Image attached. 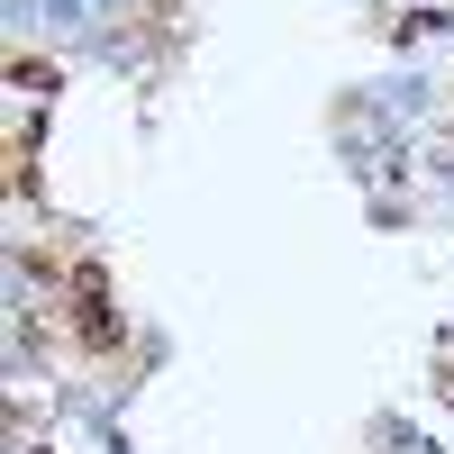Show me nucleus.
I'll return each mask as SVG.
<instances>
[{"mask_svg":"<svg viewBox=\"0 0 454 454\" xmlns=\"http://www.w3.org/2000/svg\"><path fill=\"white\" fill-rule=\"evenodd\" d=\"M10 82H19V91H46V82H55V64H36V55H19V64H10Z\"/></svg>","mask_w":454,"mask_h":454,"instance_id":"1","label":"nucleus"}]
</instances>
